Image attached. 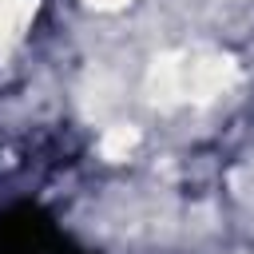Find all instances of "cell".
<instances>
[{
  "label": "cell",
  "instance_id": "3957f363",
  "mask_svg": "<svg viewBox=\"0 0 254 254\" xmlns=\"http://www.w3.org/2000/svg\"><path fill=\"white\" fill-rule=\"evenodd\" d=\"M135 143H139V127L119 123V127H107V131H103L99 151H103V159H127V155L135 151Z\"/></svg>",
  "mask_w": 254,
  "mask_h": 254
},
{
  "label": "cell",
  "instance_id": "7a4b0ae2",
  "mask_svg": "<svg viewBox=\"0 0 254 254\" xmlns=\"http://www.w3.org/2000/svg\"><path fill=\"white\" fill-rule=\"evenodd\" d=\"M36 12V0H0V48L12 44Z\"/></svg>",
  "mask_w": 254,
  "mask_h": 254
},
{
  "label": "cell",
  "instance_id": "6da1fadb",
  "mask_svg": "<svg viewBox=\"0 0 254 254\" xmlns=\"http://www.w3.org/2000/svg\"><path fill=\"white\" fill-rule=\"evenodd\" d=\"M234 79H238V67L226 56H163L147 71V91L163 107L183 103V99L206 103L222 95Z\"/></svg>",
  "mask_w": 254,
  "mask_h": 254
},
{
  "label": "cell",
  "instance_id": "277c9868",
  "mask_svg": "<svg viewBox=\"0 0 254 254\" xmlns=\"http://www.w3.org/2000/svg\"><path fill=\"white\" fill-rule=\"evenodd\" d=\"M87 8H99V12H115V8H123V4H131V0H83Z\"/></svg>",
  "mask_w": 254,
  "mask_h": 254
}]
</instances>
